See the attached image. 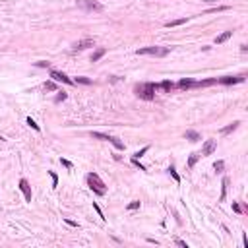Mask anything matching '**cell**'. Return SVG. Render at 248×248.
<instances>
[{"label": "cell", "instance_id": "6da1fadb", "mask_svg": "<svg viewBox=\"0 0 248 248\" xmlns=\"http://www.w3.org/2000/svg\"><path fill=\"white\" fill-rule=\"evenodd\" d=\"M157 89H159V85L153 83V82L134 85V93H136L140 99H143V101H151L153 97H155V91H157Z\"/></svg>", "mask_w": 248, "mask_h": 248}, {"label": "cell", "instance_id": "7a4b0ae2", "mask_svg": "<svg viewBox=\"0 0 248 248\" xmlns=\"http://www.w3.org/2000/svg\"><path fill=\"white\" fill-rule=\"evenodd\" d=\"M85 180H87L89 188H91V190L95 192L97 196H105V194H107V184H105L103 180H101V177H99L97 173H89Z\"/></svg>", "mask_w": 248, "mask_h": 248}, {"label": "cell", "instance_id": "3957f363", "mask_svg": "<svg viewBox=\"0 0 248 248\" xmlns=\"http://www.w3.org/2000/svg\"><path fill=\"white\" fill-rule=\"evenodd\" d=\"M169 47H145L138 49V54H151V56H167L169 54Z\"/></svg>", "mask_w": 248, "mask_h": 248}, {"label": "cell", "instance_id": "277c9868", "mask_svg": "<svg viewBox=\"0 0 248 248\" xmlns=\"http://www.w3.org/2000/svg\"><path fill=\"white\" fill-rule=\"evenodd\" d=\"M78 8L87 12H103V4L95 2V0H78Z\"/></svg>", "mask_w": 248, "mask_h": 248}, {"label": "cell", "instance_id": "5b68a950", "mask_svg": "<svg viewBox=\"0 0 248 248\" xmlns=\"http://www.w3.org/2000/svg\"><path fill=\"white\" fill-rule=\"evenodd\" d=\"M244 79H246V74H240V76H223V78H217V83L233 85V83H242Z\"/></svg>", "mask_w": 248, "mask_h": 248}, {"label": "cell", "instance_id": "8992f818", "mask_svg": "<svg viewBox=\"0 0 248 248\" xmlns=\"http://www.w3.org/2000/svg\"><path fill=\"white\" fill-rule=\"evenodd\" d=\"M50 78H53L54 82L66 83V85H72V83H74V79H70L66 74H62V72H56V70H50Z\"/></svg>", "mask_w": 248, "mask_h": 248}, {"label": "cell", "instance_id": "52a82bcc", "mask_svg": "<svg viewBox=\"0 0 248 248\" xmlns=\"http://www.w3.org/2000/svg\"><path fill=\"white\" fill-rule=\"evenodd\" d=\"M89 47H95V39L93 37H85L82 41L74 43V50H83V49H89Z\"/></svg>", "mask_w": 248, "mask_h": 248}, {"label": "cell", "instance_id": "ba28073f", "mask_svg": "<svg viewBox=\"0 0 248 248\" xmlns=\"http://www.w3.org/2000/svg\"><path fill=\"white\" fill-rule=\"evenodd\" d=\"M217 149V143H215V140H206V143H203V148H202V153L200 155L202 157H207V155H211Z\"/></svg>", "mask_w": 248, "mask_h": 248}, {"label": "cell", "instance_id": "9c48e42d", "mask_svg": "<svg viewBox=\"0 0 248 248\" xmlns=\"http://www.w3.org/2000/svg\"><path fill=\"white\" fill-rule=\"evenodd\" d=\"M18 186H19V190L24 192V198H25V202H31V186H29V182H27L25 178H21Z\"/></svg>", "mask_w": 248, "mask_h": 248}, {"label": "cell", "instance_id": "30bf717a", "mask_svg": "<svg viewBox=\"0 0 248 248\" xmlns=\"http://www.w3.org/2000/svg\"><path fill=\"white\" fill-rule=\"evenodd\" d=\"M227 188H229V178L225 177L221 180V196H219V202H223L225 198H227Z\"/></svg>", "mask_w": 248, "mask_h": 248}, {"label": "cell", "instance_id": "8fae6325", "mask_svg": "<svg viewBox=\"0 0 248 248\" xmlns=\"http://www.w3.org/2000/svg\"><path fill=\"white\" fill-rule=\"evenodd\" d=\"M238 124H240V122H238V120H235L233 124H229V126H225V128L221 130V134H223V136H227V134H231V132H235V130L238 128Z\"/></svg>", "mask_w": 248, "mask_h": 248}, {"label": "cell", "instance_id": "7c38bea8", "mask_svg": "<svg viewBox=\"0 0 248 248\" xmlns=\"http://www.w3.org/2000/svg\"><path fill=\"white\" fill-rule=\"evenodd\" d=\"M184 138H186V140H190V142H198V140H200V134L196 132V130H186V132H184Z\"/></svg>", "mask_w": 248, "mask_h": 248}, {"label": "cell", "instance_id": "4fadbf2b", "mask_svg": "<svg viewBox=\"0 0 248 248\" xmlns=\"http://www.w3.org/2000/svg\"><path fill=\"white\" fill-rule=\"evenodd\" d=\"M213 83H217V78L202 79V82H194V85H198V87H207V85H213Z\"/></svg>", "mask_w": 248, "mask_h": 248}, {"label": "cell", "instance_id": "5bb4252c", "mask_svg": "<svg viewBox=\"0 0 248 248\" xmlns=\"http://www.w3.org/2000/svg\"><path fill=\"white\" fill-rule=\"evenodd\" d=\"M231 37H233V31H225V33L219 35V37H215V43H217V45H221V43H225V41L231 39Z\"/></svg>", "mask_w": 248, "mask_h": 248}, {"label": "cell", "instance_id": "9a60e30c", "mask_svg": "<svg viewBox=\"0 0 248 248\" xmlns=\"http://www.w3.org/2000/svg\"><path fill=\"white\" fill-rule=\"evenodd\" d=\"M105 53H107V50H105V49H97V50H95V53H93V54H91V62H97V60H101V58H103V56H105Z\"/></svg>", "mask_w": 248, "mask_h": 248}, {"label": "cell", "instance_id": "2e32d148", "mask_svg": "<svg viewBox=\"0 0 248 248\" xmlns=\"http://www.w3.org/2000/svg\"><path fill=\"white\" fill-rule=\"evenodd\" d=\"M188 18H180V19H173V21H167L165 27H177V25H182V24H186Z\"/></svg>", "mask_w": 248, "mask_h": 248}, {"label": "cell", "instance_id": "e0dca14e", "mask_svg": "<svg viewBox=\"0 0 248 248\" xmlns=\"http://www.w3.org/2000/svg\"><path fill=\"white\" fill-rule=\"evenodd\" d=\"M167 171H169V174H171V177L174 178V182H177V184H180V174L177 173V169H174V167L171 165V167H169V169H167Z\"/></svg>", "mask_w": 248, "mask_h": 248}, {"label": "cell", "instance_id": "ac0fdd59", "mask_svg": "<svg viewBox=\"0 0 248 248\" xmlns=\"http://www.w3.org/2000/svg\"><path fill=\"white\" fill-rule=\"evenodd\" d=\"M200 157H202L200 153H192V155L188 157V167H190V169H192V167H194L196 163H198V159H200Z\"/></svg>", "mask_w": 248, "mask_h": 248}, {"label": "cell", "instance_id": "d6986e66", "mask_svg": "<svg viewBox=\"0 0 248 248\" xmlns=\"http://www.w3.org/2000/svg\"><path fill=\"white\" fill-rule=\"evenodd\" d=\"M109 142H111L113 145H114V148L116 149H124V143L118 140V138H113V136H109Z\"/></svg>", "mask_w": 248, "mask_h": 248}, {"label": "cell", "instance_id": "ffe728a7", "mask_svg": "<svg viewBox=\"0 0 248 248\" xmlns=\"http://www.w3.org/2000/svg\"><path fill=\"white\" fill-rule=\"evenodd\" d=\"M192 85H194L192 79H180V82H178V87H180V89H188V87H192Z\"/></svg>", "mask_w": 248, "mask_h": 248}, {"label": "cell", "instance_id": "44dd1931", "mask_svg": "<svg viewBox=\"0 0 248 248\" xmlns=\"http://www.w3.org/2000/svg\"><path fill=\"white\" fill-rule=\"evenodd\" d=\"M159 87H161V89H165V91H171L173 87H174V83L169 82V79H165V82H161V85H159Z\"/></svg>", "mask_w": 248, "mask_h": 248}, {"label": "cell", "instance_id": "7402d4cb", "mask_svg": "<svg viewBox=\"0 0 248 248\" xmlns=\"http://www.w3.org/2000/svg\"><path fill=\"white\" fill-rule=\"evenodd\" d=\"M74 82H76V83H83V85H89V83H91V79H89V78H85V76H78V78L74 79Z\"/></svg>", "mask_w": 248, "mask_h": 248}, {"label": "cell", "instance_id": "603a6c76", "mask_svg": "<svg viewBox=\"0 0 248 248\" xmlns=\"http://www.w3.org/2000/svg\"><path fill=\"white\" fill-rule=\"evenodd\" d=\"M148 151H149V145H145V148H142L140 151H136V153H134V159H140V157H143Z\"/></svg>", "mask_w": 248, "mask_h": 248}, {"label": "cell", "instance_id": "cb8c5ba5", "mask_svg": "<svg viewBox=\"0 0 248 248\" xmlns=\"http://www.w3.org/2000/svg\"><path fill=\"white\" fill-rule=\"evenodd\" d=\"M25 122H27V124H29V126H31V128L35 130V132H41V128H39V124H37V122H35V120L31 118V116H29V118H27Z\"/></svg>", "mask_w": 248, "mask_h": 248}, {"label": "cell", "instance_id": "d4e9b609", "mask_svg": "<svg viewBox=\"0 0 248 248\" xmlns=\"http://www.w3.org/2000/svg\"><path fill=\"white\" fill-rule=\"evenodd\" d=\"M126 209H128V211H134V209H140V200H134V202H130Z\"/></svg>", "mask_w": 248, "mask_h": 248}, {"label": "cell", "instance_id": "484cf974", "mask_svg": "<svg viewBox=\"0 0 248 248\" xmlns=\"http://www.w3.org/2000/svg\"><path fill=\"white\" fill-rule=\"evenodd\" d=\"M91 138H97V140H107V142H109V136H107V134H101V132H91Z\"/></svg>", "mask_w": 248, "mask_h": 248}, {"label": "cell", "instance_id": "4316f807", "mask_svg": "<svg viewBox=\"0 0 248 248\" xmlns=\"http://www.w3.org/2000/svg\"><path fill=\"white\" fill-rule=\"evenodd\" d=\"M49 174H50V178H53V188H56L58 186V174L54 171H49Z\"/></svg>", "mask_w": 248, "mask_h": 248}, {"label": "cell", "instance_id": "83f0119b", "mask_svg": "<svg viewBox=\"0 0 248 248\" xmlns=\"http://www.w3.org/2000/svg\"><path fill=\"white\" fill-rule=\"evenodd\" d=\"M225 10H229V6H217V8H211V10H207L206 14H213V12H225Z\"/></svg>", "mask_w": 248, "mask_h": 248}, {"label": "cell", "instance_id": "f1b7e54d", "mask_svg": "<svg viewBox=\"0 0 248 248\" xmlns=\"http://www.w3.org/2000/svg\"><path fill=\"white\" fill-rule=\"evenodd\" d=\"M43 87H45L47 91H54L56 89V83L54 82H45V85H43Z\"/></svg>", "mask_w": 248, "mask_h": 248}, {"label": "cell", "instance_id": "f546056e", "mask_svg": "<svg viewBox=\"0 0 248 248\" xmlns=\"http://www.w3.org/2000/svg\"><path fill=\"white\" fill-rule=\"evenodd\" d=\"M223 167H225V163H223V161H217V163L213 165V169H215L217 173H221V171H223Z\"/></svg>", "mask_w": 248, "mask_h": 248}, {"label": "cell", "instance_id": "4dcf8cb0", "mask_svg": "<svg viewBox=\"0 0 248 248\" xmlns=\"http://www.w3.org/2000/svg\"><path fill=\"white\" fill-rule=\"evenodd\" d=\"M233 211H235V213H242V206H238L237 202H233Z\"/></svg>", "mask_w": 248, "mask_h": 248}, {"label": "cell", "instance_id": "1f68e13d", "mask_svg": "<svg viewBox=\"0 0 248 248\" xmlns=\"http://www.w3.org/2000/svg\"><path fill=\"white\" fill-rule=\"evenodd\" d=\"M66 97H68V95H66L64 91H62V93H58V95H56V99H54V103H60V101H64Z\"/></svg>", "mask_w": 248, "mask_h": 248}, {"label": "cell", "instance_id": "d6a6232c", "mask_svg": "<svg viewBox=\"0 0 248 248\" xmlns=\"http://www.w3.org/2000/svg\"><path fill=\"white\" fill-rule=\"evenodd\" d=\"M93 209H95V211H97V213H99V217H101V219H103V221H105V213H103V211H101V207L97 206V203H93Z\"/></svg>", "mask_w": 248, "mask_h": 248}, {"label": "cell", "instance_id": "836d02e7", "mask_svg": "<svg viewBox=\"0 0 248 248\" xmlns=\"http://www.w3.org/2000/svg\"><path fill=\"white\" fill-rule=\"evenodd\" d=\"M60 163H62L64 167H66V169H72V167H74V165H72V163L68 161V159H62V157H60Z\"/></svg>", "mask_w": 248, "mask_h": 248}, {"label": "cell", "instance_id": "e575fe53", "mask_svg": "<svg viewBox=\"0 0 248 248\" xmlns=\"http://www.w3.org/2000/svg\"><path fill=\"white\" fill-rule=\"evenodd\" d=\"M174 242H177V244H178L180 248H188V244H186V242H184V240H182V238H174Z\"/></svg>", "mask_w": 248, "mask_h": 248}, {"label": "cell", "instance_id": "d590c367", "mask_svg": "<svg viewBox=\"0 0 248 248\" xmlns=\"http://www.w3.org/2000/svg\"><path fill=\"white\" fill-rule=\"evenodd\" d=\"M132 163H134L136 167H140V171H145V167H143V165L140 163V159H134V157H132Z\"/></svg>", "mask_w": 248, "mask_h": 248}, {"label": "cell", "instance_id": "8d00e7d4", "mask_svg": "<svg viewBox=\"0 0 248 248\" xmlns=\"http://www.w3.org/2000/svg\"><path fill=\"white\" fill-rule=\"evenodd\" d=\"M64 223H66V225H70V227H79V225H78L76 221H72V219H64Z\"/></svg>", "mask_w": 248, "mask_h": 248}, {"label": "cell", "instance_id": "74e56055", "mask_svg": "<svg viewBox=\"0 0 248 248\" xmlns=\"http://www.w3.org/2000/svg\"><path fill=\"white\" fill-rule=\"evenodd\" d=\"M242 242H244V246H248V237H246V233H242Z\"/></svg>", "mask_w": 248, "mask_h": 248}, {"label": "cell", "instance_id": "f35d334b", "mask_svg": "<svg viewBox=\"0 0 248 248\" xmlns=\"http://www.w3.org/2000/svg\"><path fill=\"white\" fill-rule=\"evenodd\" d=\"M202 2H209L211 4V2H217V0H202Z\"/></svg>", "mask_w": 248, "mask_h": 248}]
</instances>
